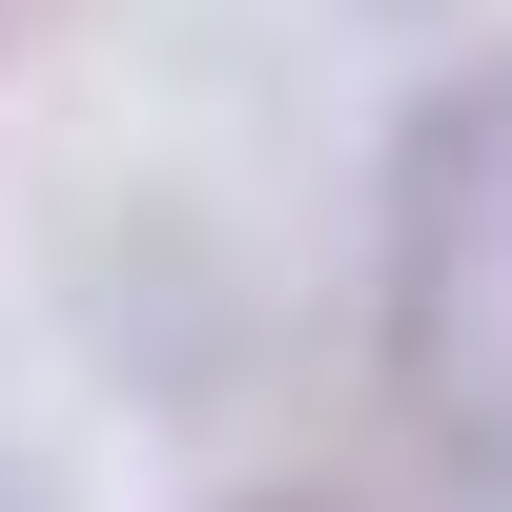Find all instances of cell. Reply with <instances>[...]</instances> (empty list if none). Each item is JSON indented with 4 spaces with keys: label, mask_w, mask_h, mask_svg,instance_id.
Wrapping results in <instances>:
<instances>
[{
    "label": "cell",
    "mask_w": 512,
    "mask_h": 512,
    "mask_svg": "<svg viewBox=\"0 0 512 512\" xmlns=\"http://www.w3.org/2000/svg\"><path fill=\"white\" fill-rule=\"evenodd\" d=\"M390 349L431 431L512 472V82H451L390 164Z\"/></svg>",
    "instance_id": "1"
}]
</instances>
